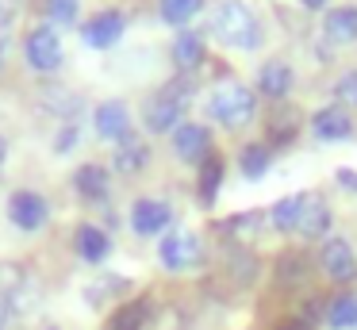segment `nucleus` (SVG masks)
Returning a JSON list of instances; mask_svg holds the SVG:
<instances>
[{
	"label": "nucleus",
	"mask_w": 357,
	"mask_h": 330,
	"mask_svg": "<svg viewBox=\"0 0 357 330\" xmlns=\"http://www.w3.org/2000/svg\"><path fill=\"white\" fill-rule=\"evenodd\" d=\"M211 31L223 46H234V50H257L261 46V23L250 12L242 0H219L215 12H211Z\"/></svg>",
	"instance_id": "obj_1"
},
{
	"label": "nucleus",
	"mask_w": 357,
	"mask_h": 330,
	"mask_svg": "<svg viewBox=\"0 0 357 330\" xmlns=\"http://www.w3.org/2000/svg\"><path fill=\"white\" fill-rule=\"evenodd\" d=\"M208 115L219 123V127L238 130L257 115V100L242 81H219L215 89H211V96H208Z\"/></svg>",
	"instance_id": "obj_2"
},
{
	"label": "nucleus",
	"mask_w": 357,
	"mask_h": 330,
	"mask_svg": "<svg viewBox=\"0 0 357 330\" xmlns=\"http://www.w3.org/2000/svg\"><path fill=\"white\" fill-rule=\"evenodd\" d=\"M158 261H162V269H169V273H188V269H196L204 261V242L196 230H169V234L162 238V246H158Z\"/></svg>",
	"instance_id": "obj_3"
},
{
	"label": "nucleus",
	"mask_w": 357,
	"mask_h": 330,
	"mask_svg": "<svg viewBox=\"0 0 357 330\" xmlns=\"http://www.w3.org/2000/svg\"><path fill=\"white\" fill-rule=\"evenodd\" d=\"M185 100H188V84L185 81L165 84V89L146 104V112H142L146 127L154 130V135H162V130H177L181 127V112H185Z\"/></svg>",
	"instance_id": "obj_4"
},
{
	"label": "nucleus",
	"mask_w": 357,
	"mask_h": 330,
	"mask_svg": "<svg viewBox=\"0 0 357 330\" xmlns=\"http://www.w3.org/2000/svg\"><path fill=\"white\" fill-rule=\"evenodd\" d=\"M24 54H27V66L39 69V73H54L58 66H62V38H58V31L50 27V23H43V27H31L24 38Z\"/></svg>",
	"instance_id": "obj_5"
},
{
	"label": "nucleus",
	"mask_w": 357,
	"mask_h": 330,
	"mask_svg": "<svg viewBox=\"0 0 357 330\" xmlns=\"http://www.w3.org/2000/svg\"><path fill=\"white\" fill-rule=\"evenodd\" d=\"M8 219L16 223V230H27V234H35V230L47 227L50 207H47V200H43L39 192L16 188V192L8 196Z\"/></svg>",
	"instance_id": "obj_6"
},
{
	"label": "nucleus",
	"mask_w": 357,
	"mask_h": 330,
	"mask_svg": "<svg viewBox=\"0 0 357 330\" xmlns=\"http://www.w3.org/2000/svg\"><path fill=\"white\" fill-rule=\"evenodd\" d=\"M123 31H127V20H123V12H116V8L96 12L89 23H81V38H85L89 50H108V46H116L119 38H123Z\"/></svg>",
	"instance_id": "obj_7"
},
{
	"label": "nucleus",
	"mask_w": 357,
	"mask_h": 330,
	"mask_svg": "<svg viewBox=\"0 0 357 330\" xmlns=\"http://www.w3.org/2000/svg\"><path fill=\"white\" fill-rule=\"evenodd\" d=\"M173 223V207L165 200H154V196H142L131 204V230L142 238H154L162 234L165 227Z\"/></svg>",
	"instance_id": "obj_8"
},
{
	"label": "nucleus",
	"mask_w": 357,
	"mask_h": 330,
	"mask_svg": "<svg viewBox=\"0 0 357 330\" xmlns=\"http://www.w3.org/2000/svg\"><path fill=\"white\" fill-rule=\"evenodd\" d=\"M93 127H96V135L108 138V142H123V138L131 135V112H127L123 100H104L93 115Z\"/></svg>",
	"instance_id": "obj_9"
},
{
	"label": "nucleus",
	"mask_w": 357,
	"mask_h": 330,
	"mask_svg": "<svg viewBox=\"0 0 357 330\" xmlns=\"http://www.w3.org/2000/svg\"><path fill=\"white\" fill-rule=\"evenodd\" d=\"M311 130H315L319 142H346V138L354 135V119H349L346 107L331 104V107H319V112L311 115Z\"/></svg>",
	"instance_id": "obj_10"
},
{
	"label": "nucleus",
	"mask_w": 357,
	"mask_h": 330,
	"mask_svg": "<svg viewBox=\"0 0 357 330\" xmlns=\"http://www.w3.org/2000/svg\"><path fill=\"white\" fill-rule=\"evenodd\" d=\"M173 150L185 161H208L211 158V135L204 123H181L173 130Z\"/></svg>",
	"instance_id": "obj_11"
},
{
	"label": "nucleus",
	"mask_w": 357,
	"mask_h": 330,
	"mask_svg": "<svg viewBox=\"0 0 357 330\" xmlns=\"http://www.w3.org/2000/svg\"><path fill=\"white\" fill-rule=\"evenodd\" d=\"M319 265L331 280H349L357 273V257H354V246L342 242V238H331L323 242V253H319Z\"/></svg>",
	"instance_id": "obj_12"
},
{
	"label": "nucleus",
	"mask_w": 357,
	"mask_h": 330,
	"mask_svg": "<svg viewBox=\"0 0 357 330\" xmlns=\"http://www.w3.org/2000/svg\"><path fill=\"white\" fill-rule=\"evenodd\" d=\"M73 188L81 192V200L100 204V200H108V192H112V177H108V169H104V165L89 161V165H81L77 173H73Z\"/></svg>",
	"instance_id": "obj_13"
},
{
	"label": "nucleus",
	"mask_w": 357,
	"mask_h": 330,
	"mask_svg": "<svg viewBox=\"0 0 357 330\" xmlns=\"http://www.w3.org/2000/svg\"><path fill=\"white\" fill-rule=\"evenodd\" d=\"M292 66L288 61H265L261 73H257V89H261V96H273V100H284L288 92H292Z\"/></svg>",
	"instance_id": "obj_14"
},
{
	"label": "nucleus",
	"mask_w": 357,
	"mask_h": 330,
	"mask_svg": "<svg viewBox=\"0 0 357 330\" xmlns=\"http://www.w3.org/2000/svg\"><path fill=\"white\" fill-rule=\"evenodd\" d=\"M323 35L326 43H354L357 38V8H331V12L323 15Z\"/></svg>",
	"instance_id": "obj_15"
},
{
	"label": "nucleus",
	"mask_w": 357,
	"mask_h": 330,
	"mask_svg": "<svg viewBox=\"0 0 357 330\" xmlns=\"http://www.w3.org/2000/svg\"><path fill=\"white\" fill-rule=\"evenodd\" d=\"M112 253V238L108 230L93 227V223H85V227H77V257L89 261V265H100L104 257Z\"/></svg>",
	"instance_id": "obj_16"
},
{
	"label": "nucleus",
	"mask_w": 357,
	"mask_h": 330,
	"mask_svg": "<svg viewBox=\"0 0 357 330\" xmlns=\"http://www.w3.org/2000/svg\"><path fill=\"white\" fill-rule=\"evenodd\" d=\"M326 227H331V207H326V200L307 196V200H303V211H300V223H296V234L323 238Z\"/></svg>",
	"instance_id": "obj_17"
},
{
	"label": "nucleus",
	"mask_w": 357,
	"mask_h": 330,
	"mask_svg": "<svg viewBox=\"0 0 357 330\" xmlns=\"http://www.w3.org/2000/svg\"><path fill=\"white\" fill-rule=\"evenodd\" d=\"M146 161H150V146L142 142V138L127 135L123 142L116 146V169H119V173L135 177V173H142V169H146Z\"/></svg>",
	"instance_id": "obj_18"
},
{
	"label": "nucleus",
	"mask_w": 357,
	"mask_h": 330,
	"mask_svg": "<svg viewBox=\"0 0 357 330\" xmlns=\"http://www.w3.org/2000/svg\"><path fill=\"white\" fill-rule=\"evenodd\" d=\"M326 327L331 330H357V292H342L326 303Z\"/></svg>",
	"instance_id": "obj_19"
},
{
	"label": "nucleus",
	"mask_w": 357,
	"mask_h": 330,
	"mask_svg": "<svg viewBox=\"0 0 357 330\" xmlns=\"http://www.w3.org/2000/svg\"><path fill=\"white\" fill-rule=\"evenodd\" d=\"M173 61H177V69H196L204 61V38L192 35V31H185V35H177V43H173Z\"/></svg>",
	"instance_id": "obj_20"
},
{
	"label": "nucleus",
	"mask_w": 357,
	"mask_h": 330,
	"mask_svg": "<svg viewBox=\"0 0 357 330\" xmlns=\"http://www.w3.org/2000/svg\"><path fill=\"white\" fill-rule=\"evenodd\" d=\"M296 127H300V112H296L292 104H277V107L269 112V138L288 142V138L296 135Z\"/></svg>",
	"instance_id": "obj_21"
},
{
	"label": "nucleus",
	"mask_w": 357,
	"mask_h": 330,
	"mask_svg": "<svg viewBox=\"0 0 357 330\" xmlns=\"http://www.w3.org/2000/svg\"><path fill=\"white\" fill-rule=\"evenodd\" d=\"M303 200H307V192H296V196L277 200V207H273V227L277 230H296L300 211H303Z\"/></svg>",
	"instance_id": "obj_22"
},
{
	"label": "nucleus",
	"mask_w": 357,
	"mask_h": 330,
	"mask_svg": "<svg viewBox=\"0 0 357 330\" xmlns=\"http://www.w3.org/2000/svg\"><path fill=\"white\" fill-rule=\"evenodd\" d=\"M158 8H162V20L173 23V27H185L188 20H196L204 8V0H158Z\"/></svg>",
	"instance_id": "obj_23"
},
{
	"label": "nucleus",
	"mask_w": 357,
	"mask_h": 330,
	"mask_svg": "<svg viewBox=\"0 0 357 330\" xmlns=\"http://www.w3.org/2000/svg\"><path fill=\"white\" fill-rule=\"evenodd\" d=\"M269 161H273V158H269V150H265L261 142L246 146V150L238 153V169L250 177V181H261V177L269 173Z\"/></svg>",
	"instance_id": "obj_24"
},
{
	"label": "nucleus",
	"mask_w": 357,
	"mask_h": 330,
	"mask_svg": "<svg viewBox=\"0 0 357 330\" xmlns=\"http://www.w3.org/2000/svg\"><path fill=\"white\" fill-rule=\"evenodd\" d=\"M219 184H223V161H219V158H208V161L200 165V204H215Z\"/></svg>",
	"instance_id": "obj_25"
},
{
	"label": "nucleus",
	"mask_w": 357,
	"mask_h": 330,
	"mask_svg": "<svg viewBox=\"0 0 357 330\" xmlns=\"http://www.w3.org/2000/svg\"><path fill=\"white\" fill-rule=\"evenodd\" d=\"M146 311H150V307L142 303V299H135V303H123L116 315H112L108 330H142V327H146Z\"/></svg>",
	"instance_id": "obj_26"
},
{
	"label": "nucleus",
	"mask_w": 357,
	"mask_h": 330,
	"mask_svg": "<svg viewBox=\"0 0 357 330\" xmlns=\"http://www.w3.org/2000/svg\"><path fill=\"white\" fill-rule=\"evenodd\" d=\"M43 8H47L50 27H54V23L70 27V23H77V15H81V0H47Z\"/></svg>",
	"instance_id": "obj_27"
},
{
	"label": "nucleus",
	"mask_w": 357,
	"mask_h": 330,
	"mask_svg": "<svg viewBox=\"0 0 357 330\" xmlns=\"http://www.w3.org/2000/svg\"><path fill=\"white\" fill-rule=\"evenodd\" d=\"M334 96H338V107H357V69H349V73L338 77Z\"/></svg>",
	"instance_id": "obj_28"
},
{
	"label": "nucleus",
	"mask_w": 357,
	"mask_h": 330,
	"mask_svg": "<svg viewBox=\"0 0 357 330\" xmlns=\"http://www.w3.org/2000/svg\"><path fill=\"white\" fill-rule=\"evenodd\" d=\"M73 146H77V127L70 123V127L58 130V138H54V153H70Z\"/></svg>",
	"instance_id": "obj_29"
},
{
	"label": "nucleus",
	"mask_w": 357,
	"mask_h": 330,
	"mask_svg": "<svg viewBox=\"0 0 357 330\" xmlns=\"http://www.w3.org/2000/svg\"><path fill=\"white\" fill-rule=\"evenodd\" d=\"M338 184H342V188H354V192H357V173H349V169H338Z\"/></svg>",
	"instance_id": "obj_30"
},
{
	"label": "nucleus",
	"mask_w": 357,
	"mask_h": 330,
	"mask_svg": "<svg viewBox=\"0 0 357 330\" xmlns=\"http://www.w3.org/2000/svg\"><path fill=\"white\" fill-rule=\"evenodd\" d=\"M4 158H8V142L0 138V165H4Z\"/></svg>",
	"instance_id": "obj_31"
},
{
	"label": "nucleus",
	"mask_w": 357,
	"mask_h": 330,
	"mask_svg": "<svg viewBox=\"0 0 357 330\" xmlns=\"http://www.w3.org/2000/svg\"><path fill=\"white\" fill-rule=\"evenodd\" d=\"M8 327V311H4V303H0V330Z\"/></svg>",
	"instance_id": "obj_32"
},
{
	"label": "nucleus",
	"mask_w": 357,
	"mask_h": 330,
	"mask_svg": "<svg viewBox=\"0 0 357 330\" xmlns=\"http://www.w3.org/2000/svg\"><path fill=\"white\" fill-rule=\"evenodd\" d=\"M307 8H323V4H331V0H303Z\"/></svg>",
	"instance_id": "obj_33"
},
{
	"label": "nucleus",
	"mask_w": 357,
	"mask_h": 330,
	"mask_svg": "<svg viewBox=\"0 0 357 330\" xmlns=\"http://www.w3.org/2000/svg\"><path fill=\"white\" fill-rule=\"evenodd\" d=\"M0 54H4V50H0Z\"/></svg>",
	"instance_id": "obj_34"
}]
</instances>
